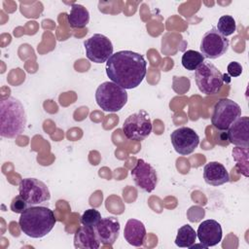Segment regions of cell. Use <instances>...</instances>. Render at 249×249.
<instances>
[{"label": "cell", "instance_id": "cell-1", "mask_svg": "<svg viewBox=\"0 0 249 249\" xmlns=\"http://www.w3.org/2000/svg\"><path fill=\"white\" fill-rule=\"evenodd\" d=\"M147 62L143 55L132 51L113 53L106 62V74L111 82L124 89L137 88L146 75Z\"/></svg>", "mask_w": 249, "mask_h": 249}, {"label": "cell", "instance_id": "cell-2", "mask_svg": "<svg viewBox=\"0 0 249 249\" xmlns=\"http://www.w3.org/2000/svg\"><path fill=\"white\" fill-rule=\"evenodd\" d=\"M56 223L53 210L46 206H29L18 219L20 231L29 237L41 238L47 235Z\"/></svg>", "mask_w": 249, "mask_h": 249}, {"label": "cell", "instance_id": "cell-3", "mask_svg": "<svg viewBox=\"0 0 249 249\" xmlns=\"http://www.w3.org/2000/svg\"><path fill=\"white\" fill-rule=\"evenodd\" d=\"M26 114L22 103L12 96L0 101V135L13 139L25 128Z\"/></svg>", "mask_w": 249, "mask_h": 249}, {"label": "cell", "instance_id": "cell-4", "mask_svg": "<svg viewBox=\"0 0 249 249\" xmlns=\"http://www.w3.org/2000/svg\"><path fill=\"white\" fill-rule=\"evenodd\" d=\"M95 100L103 111L115 113L126 104L127 92L113 82H104L96 89Z\"/></svg>", "mask_w": 249, "mask_h": 249}, {"label": "cell", "instance_id": "cell-5", "mask_svg": "<svg viewBox=\"0 0 249 249\" xmlns=\"http://www.w3.org/2000/svg\"><path fill=\"white\" fill-rule=\"evenodd\" d=\"M195 81L198 89L206 94H216L223 87V74L211 62L204 61L195 71Z\"/></svg>", "mask_w": 249, "mask_h": 249}, {"label": "cell", "instance_id": "cell-6", "mask_svg": "<svg viewBox=\"0 0 249 249\" xmlns=\"http://www.w3.org/2000/svg\"><path fill=\"white\" fill-rule=\"evenodd\" d=\"M240 116L241 108L236 102L229 98H222L214 105L211 124L219 130H227Z\"/></svg>", "mask_w": 249, "mask_h": 249}, {"label": "cell", "instance_id": "cell-7", "mask_svg": "<svg viewBox=\"0 0 249 249\" xmlns=\"http://www.w3.org/2000/svg\"><path fill=\"white\" fill-rule=\"evenodd\" d=\"M152 123L149 114L140 110L128 116L123 124V132L129 140L142 141L152 132Z\"/></svg>", "mask_w": 249, "mask_h": 249}, {"label": "cell", "instance_id": "cell-8", "mask_svg": "<svg viewBox=\"0 0 249 249\" xmlns=\"http://www.w3.org/2000/svg\"><path fill=\"white\" fill-rule=\"evenodd\" d=\"M18 193L29 206L39 205L51 198L47 185L36 178L21 179L18 184Z\"/></svg>", "mask_w": 249, "mask_h": 249}, {"label": "cell", "instance_id": "cell-9", "mask_svg": "<svg viewBox=\"0 0 249 249\" xmlns=\"http://www.w3.org/2000/svg\"><path fill=\"white\" fill-rule=\"evenodd\" d=\"M87 57L95 63L106 62L113 54V45L110 39L102 34H93L84 42Z\"/></svg>", "mask_w": 249, "mask_h": 249}, {"label": "cell", "instance_id": "cell-10", "mask_svg": "<svg viewBox=\"0 0 249 249\" xmlns=\"http://www.w3.org/2000/svg\"><path fill=\"white\" fill-rule=\"evenodd\" d=\"M230 41L221 35L216 27L204 33L200 43V53L209 59H216L225 54L229 49Z\"/></svg>", "mask_w": 249, "mask_h": 249}, {"label": "cell", "instance_id": "cell-11", "mask_svg": "<svg viewBox=\"0 0 249 249\" xmlns=\"http://www.w3.org/2000/svg\"><path fill=\"white\" fill-rule=\"evenodd\" d=\"M170 139L174 150L182 156L192 154L199 144V136L188 126H182L172 131Z\"/></svg>", "mask_w": 249, "mask_h": 249}, {"label": "cell", "instance_id": "cell-12", "mask_svg": "<svg viewBox=\"0 0 249 249\" xmlns=\"http://www.w3.org/2000/svg\"><path fill=\"white\" fill-rule=\"evenodd\" d=\"M130 174L135 185L147 193L153 192L158 184L156 169L142 159L137 160Z\"/></svg>", "mask_w": 249, "mask_h": 249}, {"label": "cell", "instance_id": "cell-13", "mask_svg": "<svg viewBox=\"0 0 249 249\" xmlns=\"http://www.w3.org/2000/svg\"><path fill=\"white\" fill-rule=\"evenodd\" d=\"M93 229L101 244L113 245L119 237L121 226L116 217H105L101 218Z\"/></svg>", "mask_w": 249, "mask_h": 249}, {"label": "cell", "instance_id": "cell-14", "mask_svg": "<svg viewBox=\"0 0 249 249\" xmlns=\"http://www.w3.org/2000/svg\"><path fill=\"white\" fill-rule=\"evenodd\" d=\"M222 233L221 225L212 219L201 222L196 231L198 240L207 248L220 243L222 240Z\"/></svg>", "mask_w": 249, "mask_h": 249}, {"label": "cell", "instance_id": "cell-15", "mask_svg": "<svg viewBox=\"0 0 249 249\" xmlns=\"http://www.w3.org/2000/svg\"><path fill=\"white\" fill-rule=\"evenodd\" d=\"M227 136L230 143L248 148L249 145V118L247 116L237 118L227 129Z\"/></svg>", "mask_w": 249, "mask_h": 249}, {"label": "cell", "instance_id": "cell-16", "mask_svg": "<svg viewBox=\"0 0 249 249\" xmlns=\"http://www.w3.org/2000/svg\"><path fill=\"white\" fill-rule=\"evenodd\" d=\"M203 179L210 186H221L230 181L226 167L219 161H209L203 168Z\"/></svg>", "mask_w": 249, "mask_h": 249}, {"label": "cell", "instance_id": "cell-17", "mask_svg": "<svg viewBox=\"0 0 249 249\" xmlns=\"http://www.w3.org/2000/svg\"><path fill=\"white\" fill-rule=\"evenodd\" d=\"M146 229L144 224L136 219H129L124 230V237L132 246H143L146 240Z\"/></svg>", "mask_w": 249, "mask_h": 249}, {"label": "cell", "instance_id": "cell-18", "mask_svg": "<svg viewBox=\"0 0 249 249\" xmlns=\"http://www.w3.org/2000/svg\"><path fill=\"white\" fill-rule=\"evenodd\" d=\"M74 246L78 249H98L100 241L95 234L94 229L84 225L80 227L74 234Z\"/></svg>", "mask_w": 249, "mask_h": 249}, {"label": "cell", "instance_id": "cell-19", "mask_svg": "<svg viewBox=\"0 0 249 249\" xmlns=\"http://www.w3.org/2000/svg\"><path fill=\"white\" fill-rule=\"evenodd\" d=\"M68 23L73 28H84L89 21V13L80 4H71L70 14L67 16Z\"/></svg>", "mask_w": 249, "mask_h": 249}, {"label": "cell", "instance_id": "cell-20", "mask_svg": "<svg viewBox=\"0 0 249 249\" xmlns=\"http://www.w3.org/2000/svg\"><path fill=\"white\" fill-rule=\"evenodd\" d=\"M196 239V232L190 225H184L179 228L177 236L175 238V244L178 247L190 248L193 244H195Z\"/></svg>", "mask_w": 249, "mask_h": 249}, {"label": "cell", "instance_id": "cell-21", "mask_svg": "<svg viewBox=\"0 0 249 249\" xmlns=\"http://www.w3.org/2000/svg\"><path fill=\"white\" fill-rule=\"evenodd\" d=\"M204 58L205 57L199 52L188 50L183 53L181 62L185 69L189 71H196L204 62Z\"/></svg>", "mask_w": 249, "mask_h": 249}, {"label": "cell", "instance_id": "cell-22", "mask_svg": "<svg viewBox=\"0 0 249 249\" xmlns=\"http://www.w3.org/2000/svg\"><path fill=\"white\" fill-rule=\"evenodd\" d=\"M216 29L224 37L233 34L236 30V23L234 18L229 15L222 16L218 20Z\"/></svg>", "mask_w": 249, "mask_h": 249}, {"label": "cell", "instance_id": "cell-23", "mask_svg": "<svg viewBox=\"0 0 249 249\" xmlns=\"http://www.w3.org/2000/svg\"><path fill=\"white\" fill-rule=\"evenodd\" d=\"M101 220V214L98 210L90 208L86 210L81 216V223L84 226L94 228L96 224Z\"/></svg>", "mask_w": 249, "mask_h": 249}, {"label": "cell", "instance_id": "cell-24", "mask_svg": "<svg viewBox=\"0 0 249 249\" xmlns=\"http://www.w3.org/2000/svg\"><path fill=\"white\" fill-rule=\"evenodd\" d=\"M27 207H29V205L27 204V202L22 198V196L20 195L16 196L12 201H11V205L10 208L14 213H22Z\"/></svg>", "mask_w": 249, "mask_h": 249}, {"label": "cell", "instance_id": "cell-25", "mask_svg": "<svg viewBox=\"0 0 249 249\" xmlns=\"http://www.w3.org/2000/svg\"><path fill=\"white\" fill-rule=\"evenodd\" d=\"M227 71L231 77H233V78L238 77L242 73V66L237 61H231L229 63L227 67Z\"/></svg>", "mask_w": 249, "mask_h": 249}]
</instances>
